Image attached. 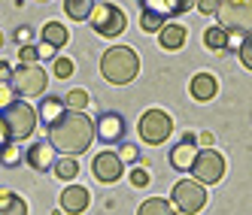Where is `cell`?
<instances>
[{
    "instance_id": "1",
    "label": "cell",
    "mask_w": 252,
    "mask_h": 215,
    "mask_svg": "<svg viewBox=\"0 0 252 215\" xmlns=\"http://www.w3.org/2000/svg\"><path fill=\"white\" fill-rule=\"evenodd\" d=\"M46 139L55 146V152L76 158V155L88 152V146L94 142V118L85 112H76V109H67L61 115V121L49 128Z\"/></svg>"
},
{
    "instance_id": "2",
    "label": "cell",
    "mask_w": 252,
    "mask_h": 215,
    "mask_svg": "<svg viewBox=\"0 0 252 215\" xmlns=\"http://www.w3.org/2000/svg\"><path fill=\"white\" fill-rule=\"evenodd\" d=\"M100 73L110 85H128L140 73V58L131 46H113L100 58Z\"/></svg>"
},
{
    "instance_id": "3",
    "label": "cell",
    "mask_w": 252,
    "mask_h": 215,
    "mask_svg": "<svg viewBox=\"0 0 252 215\" xmlns=\"http://www.w3.org/2000/svg\"><path fill=\"white\" fill-rule=\"evenodd\" d=\"M9 85L15 88L19 100H28V97H40L46 94V85H49V73L40 67V64H19L12 70V79Z\"/></svg>"
},
{
    "instance_id": "4",
    "label": "cell",
    "mask_w": 252,
    "mask_h": 215,
    "mask_svg": "<svg viewBox=\"0 0 252 215\" xmlns=\"http://www.w3.org/2000/svg\"><path fill=\"white\" fill-rule=\"evenodd\" d=\"M88 25L97 30V37L116 40L119 33H125V27H128V15L116 3H94L92 15H88Z\"/></svg>"
},
{
    "instance_id": "5",
    "label": "cell",
    "mask_w": 252,
    "mask_h": 215,
    "mask_svg": "<svg viewBox=\"0 0 252 215\" xmlns=\"http://www.w3.org/2000/svg\"><path fill=\"white\" fill-rule=\"evenodd\" d=\"M9 128V139L12 142H25L28 136H33V131H37V109L33 106H28L25 100H15L6 112H0Z\"/></svg>"
},
{
    "instance_id": "6",
    "label": "cell",
    "mask_w": 252,
    "mask_h": 215,
    "mask_svg": "<svg viewBox=\"0 0 252 215\" xmlns=\"http://www.w3.org/2000/svg\"><path fill=\"white\" fill-rule=\"evenodd\" d=\"M137 134L146 146H161L173 134V118L164 109H146L137 121Z\"/></svg>"
},
{
    "instance_id": "7",
    "label": "cell",
    "mask_w": 252,
    "mask_h": 215,
    "mask_svg": "<svg viewBox=\"0 0 252 215\" xmlns=\"http://www.w3.org/2000/svg\"><path fill=\"white\" fill-rule=\"evenodd\" d=\"M219 27L252 33V0H219Z\"/></svg>"
},
{
    "instance_id": "8",
    "label": "cell",
    "mask_w": 252,
    "mask_h": 215,
    "mask_svg": "<svg viewBox=\"0 0 252 215\" xmlns=\"http://www.w3.org/2000/svg\"><path fill=\"white\" fill-rule=\"evenodd\" d=\"M170 197H173V206L183 215H197L207 206V185L194 182V179H179L170 191Z\"/></svg>"
},
{
    "instance_id": "9",
    "label": "cell",
    "mask_w": 252,
    "mask_h": 215,
    "mask_svg": "<svg viewBox=\"0 0 252 215\" xmlns=\"http://www.w3.org/2000/svg\"><path fill=\"white\" fill-rule=\"evenodd\" d=\"M191 173H194V182L216 185V182H222V176H225V158L216 152V149H204V152L194 155Z\"/></svg>"
},
{
    "instance_id": "10",
    "label": "cell",
    "mask_w": 252,
    "mask_h": 215,
    "mask_svg": "<svg viewBox=\"0 0 252 215\" xmlns=\"http://www.w3.org/2000/svg\"><path fill=\"white\" fill-rule=\"evenodd\" d=\"M122 173H125V164H122V158H119L116 152H97V155L92 158V176L97 179L100 185L119 182Z\"/></svg>"
},
{
    "instance_id": "11",
    "label": "cell",
    "mask_w": 252,
    "mask_h": 215,
    "mask_svg": "<svg viewBox=\"0 0 252 215\" xmlns=\"http://www.w3.org/2000/svg\"><path fill=\"white\" fill-rule=\"evenodd\" d=\"M194 6H197V0H140V12H152L164 22L179 19V15H186Z\"/></svg>"
},
{
    "instance_id": "12",
    "label": "cell",
    "mask_w": 252,
    "mask_h": 215,
    "mask_svg": "<svg viewBox=\"0 0 252 215\" xmlns=\"http://www.w3.org/2000/svg\"><path fill=\"white\" fill-rule=\"evenodd\" d=\"M94 136L100 142H122L125 136V118L119 112H103L94 118Z\"/></svg>"
},
{
    "instance_id": "13",
    "label": "cell",
    "mask_w": 252,
    "mask_h": 215,
    "mask_svg": "<svg viewBox=\"0 0 252 215\" xmlns=\"http://www.w3.org/2000/svg\"><path fill=\"white\" fill-rule=\"evenodd\" d=\"M25 158H28V164H31L33 170H40V173H49L52 167H55V161H58L55 146H52L49 139H37V142H33V146L25 152Z\"/></svg>"
},
{
    "instance_id": "14",
    "label": "cell",
    "mask_w": 252,
    "mask_h": 215,
    "mask_svg": "<svg viewBox=\"0 0 252 215\" xmlns=\"http://www.w3.org/2000/svg\"><path fill=\"white\" fill-rule=\"evenodd\" d=\"M88 206H92V194H88L85 185H67L61 191V212H67V215H82Z\"/></svg>"
},
{
    "instance_id": "15",
    "label": "cell",
    "mask_w": 252,
    "mask_h": 215,
    "mask_svg": "<svg viewBox=\"0 0 252 215\" xmlns=\"http://www.w3.org/2000/svg\"><path fill=\"white\" fill-rule=\"evenodd\" d=\"M194 155H197V142H194V136H191V134H186V139H183V142H176V146L170 149V167H173V170H179V173L191 170Z\"/></svg>"
},
{
    "instance_id": "16",
    "label": "cell",
    "mask_w": 252,
    "mask_h": 215,
    "mask_svg": "<svg viewBox=\"0 0 252 215\" xmlns=\"http://www.w3.org/2000/svg\"><path fill=\"white\" fill-rule=\"evenodd\" d=\"M67 112V103H64V97H58V94H46L43 100H40V109H37V118L46 124V131L52 128V124H58L61 121V115Z\"/></svg>"
},
{
    "instance_id": "17",
    "label": "cell",
    "mask_w": 252,
    "mask_h": 215,
    "mask_svg": "<svg viewBox=\"0 0 252 215\" xmlns=\"http://www.w3.org/2000/svg\"><path fill=\"white\" fill-rule=\"evenodd\" d=\"M189 94H191L194 100L207 103V100H213L216 94H219V82H216L213 73H197V76L189 82Z\"/></svg>"
},
{
    "instance_id": "18",
    "label": "cell",
    "mask_w": 252,
    "mask_h": 215,
    "mask_svg": "<svg viewBox=\"0 0 252 215\" xmlns=\"http://www.w3.org/2000/svg\"><path fill=\"white\" fill-rule=\"evenodd\" d=\"M186 37H189V33H186L183 25H164L158 30V46L164 52H179L186 46Z\"/></svg>"
},
{
    "instance_id": "19",
    "label": "cell",
    "mask_w": 252,
    "mask_h": 215,
    "mask_svg": "<svg viewBox=\"0 0 252 215\" xmlns=\"http://www.w3.org/2000/svg\"><path fill=\"white\" fill-rule=\"evenodd\" d=\"M0 215H28L25 197L9 188H0Z\"/></svg>"
},
{
    "instance_id": "20",
    "label": "cell",
    "mask_w": 252,
    "mask_h": 215,
    "mask_svg": "<svg viewBox=\"0 0 252 215\" xmlns=\"http://www.w3.org/2000/svg\"><path fill=\"white\" fill-rule=\"evenodd\" d=\"M40 37H43V43L61 49V46H67L70 33H67V27H64L61 22H46V25H43V30H40Z\"/></svg>"
},
{
    "instance_id": "21",
    "label": "cell",
    "mask_w": 252,
    "mask_h": 215,
    "mask_svg": "<svg viewBox=\"0 0 252 215\" xmlns=\"http://www.w3.org/2000/svg\"><path fill=\"white\" fill-rule=\"evenodd\" d=\"M92 9H94V0H64V12L73 22H88Z\"/></svg>"
},
{
    "instance_id": "22",
    "label": "cell",
    "mask_w": 252,
    "mask_h": 215,
    "mask_svg": "<svg viewBox=\"0 0 252 215\" xmlns=\"http://www.w3.org/2000/svg\"><path fill=\"white\" fill-rule=\"evenodd\" d=\"M137 215H176V206H170V200H164V197H149L137 209Z\"/></svg>"
},
{
    "instance_id": "23",
    "label": "cell",
    "mask_w": 252,
    "mask_h": 215,
    "mask_svg": "<svg viewBox=\"0 0 252 215\" xmlns=\"http://www.w3.org/2000/svg\"><path fill=\"white\" fill-rule=\"evenodd\" d=\"M52 173H55L58 179H64V182H70V179H76V176H79V161H76L73 155H64V158L55 161Z\"/></svg>"
},
{
    "instance_id": "24",
    "label": "cell",
    "mask_w": 252,
    "mask_h": 215,
    "mask_svg": "<svg viewBox=\"0 0 252 215\" xmlns=\"http://www.w3.org/2000/svg\"><path fill=\"white\" fill-rule=\"evenodd\" d=\"M204 43H207L210 52H225V49H228V30L219 27V25L207 27V30H204Z\"/></svg>"
},
{
    "instance_id": "25",
    "label": "cell",
    "mask_w": 252,
    "mask_h": 215,
    "mask_svg": "<svg viewBox=\"0 0 252 215\" xmlns=\"http://www.w3.org/2000/svg\"><path fill=\"white\" fill-rule=\"evenodd\" d=\"M22 161H25V149H22V142H6V146L3 149H0V164H3V167H19L22 164Z\"/></svg>"
},
{
    "instance_id": "26",
    "label": "cell",
    "mask_w": 252,
    "mask_h": 215,
    "mask_svg": "<svg viewBox=\"0 0 252 215\" xmlns=\"http://www.w3.org/2000/svg\"><path fill=\"white\" fill-rule=\"evenodd\" d=\"M64 103H67V109L85 112V106H88V91H85V88H73V91H67Z\"/></svg>"
},
{
    "instance_id": "27",
    "label": "cell",
    "mask_w": 252,
    "mask_h": 215,
    "mask_svg": "<svg viewBox=\"0 0 252 215\" xmlns=\"http://www.w3.org/2000/svg\"><path fill=\"white\" fill-rule=\"evenodd\" d=\"M73 70H76L73 58H55V61H52V73H55V79H70Z\"/></svg>"
},
{
    "instance_id": "28",
    "label": "cell",
    "mask_w": 252,
    "mask_h": 215,
    "mask_svg": "<svg viewBox=\"0 0 252 215\" xmlns=\"http://www.w3.org/2000/svg\"><path fill=\"white\" fill-rule=\"evenodd\" d=\"M164 25H167V22L158 19V15H152V12H140V30H143V33H158Z\"/></svg>"
},
{
    "instance_id": "29",
    "label": "cell",
    "mask_w": 252,
    "mask_h": 215,
    "mask_svg": "<svg viewBox=\"0 0 252 215\" xmlns=\"http://www.w3.org/2000/svg\"><path fill=\"white\" fill-rule=\"evenodd\" d=\"M19 100V94H15V88L9 82H0V112H6L9 106Z\"/></svg>"
},
{
    "instance_id": "30",
    "label": "cell",
    "mask_w": 252,
    "mask_h": 215,
    "mask_svg": "<svg viewBox=\"0 0 252 215\" xmlns=\"http://www.w3.org/2000/svg\"><path fill=\"white\" fill-rule=\"evenodd\" d=\"M128 179H131L134 188H149V182H152V176H149L146 167H134V170L128 173Z\"/></svg>"
},
{
    "instance_id": "31",
    "label": "cell",
    "mask_w": 252,
    "mask_h": 215,
    "mask_svg": "<svg viewBox=\"0 0 252 215\" xmlns=\"http://www.w3.org/2000/svg\"><path fill=\"white\" fill-rule=\"evenodd\" d=\"M237 58H240V64L252 73V33H246V40H243V46L237 49Z\"/></svg>"
},
{
    "instance_id": "32",
    "label": "cell",
    "mask_w": 252,
    "mask_h": 215,
    "mask_svg": "<svg viewBox=\"0 0 252 215\" xmlns=\"http://www.w3.org/2000/svg\"><path fill=\"white\" fill-rule=\"evenodd\" d=\"M116 155L122 158V164H125V167H128V164H134V161L140 158V149L134 146V142H122V149H119Z\"/></svg>"
},
{
    "instance_id": "33",
    "label": "cell",
    "mask_w": 252,
    "mask_h": 215,
    "mask_svg": "<svg viewBox=\"0 0 252 215\" xmlns=\"http://www.w3.org/2000/svg\"><path fill=\"white\" fill-rule=\"evenodd\" d=\"M40 55H37V46H22L19 49V64H37Z\"/></svg>"
},
{
    "instance_id": "34",
    "label": "cell",
    "mask_w": 252,
    "mask_h": 215,
    "mask_svg": "<svg viewBox=\"0 0 252 215\" xmlns=\"http://www.w3.org/2000/svg\"><path fill=\"white\" fill-rule=\"evenodd\" d=\"M31 40H33V30L28 25L25 27H15V43H19V46H33Z\"/></svg>"
},
{
    "instance_id": "35",
    "label": "cell",
    "mask_w": 252,
    "mask_h": 215,
    "mask_svg": "<svg viewBox=\"0 0 252 215\" xmlns=\"http://www.w3.org/2000/svg\"><path fill=\"white\" fill-rule=\"evenodd\" d=\"M219 9V0H197V12L201 15H216Z\"/></svg>"
},
{
    "instance_id": "36",
    "label": "cell",
    "mask_w": 252,
    "mask_h": 215,
    "mask_svg": "<svg viewBox=\"0 0 252 215\" xmlns=\"http://www.w3.org/2000/svg\"><path fill=\"white\" fill-rule=\"evenodd\" d=\"M37 55H40V61H49V58H58V49L49 46V43H40L37 46Z\"/></svg>"
},
{
    "instance_id": "37",
    "label": "cell",
    "mask_w": 252,
    "mask_h": 215,
    "mask_svg": "<svg viewBox=\"0 0 252 215\" xmlns=\"http://www.w3.org/2000/svg\"><path fill=\"white\" fill-rule=\"evenodd\" d=\"M243 40H246V33H240V30H228V49H240Z\"/></svg>"
},
{
    "instance_id": "38",
    "label": "cell",
    "mask_w": 252,
    "mask_h": 215,
    "mask_svg": "<svg viewBox=\"0 0 252 215\" xmlns=\"http://www.w3.org/2000/svg\"><path fill=\"white\" fill-rule=\"evenodd\" d=\"M6 142H12V139H9V128H6V121H3V115H0V149H3Z\"/></svg>"
},
{
    "instance_id": "39",
    "label": "cell",
    "mask_w": 252,
    "mask_h": 215,
    "mask_svg": "<svg viewBox=\"0 0 252 215\" xmlns=\"http://www.w3.org/2000/svg\"><path fill=\"white\" fill-rule=\"evenodd\" d=\"M12 79V67L6 61H0V82H9Z\"/></svg>"
},
{
    "instance_id": "40",
    "label": "cell",
    "mask_w": 252,
    "mask_h": 215,
    "mask_svg": "<svg viewBox=\"0 0 252 215\" xmlns=\"http://www.w3.org/2000/svg\"><path fill=\"white\" fill-rule=\"evenodd\" d=\"M201 142H204V146L210 149V142H213V134H201Z\"/></svg>"
},
{
    "instance_id": "41",
    "label": "cell",
    "mask_w": 252,
    "mask_h": 215,
    "mask_svg": "<svg viewBox=\"0 0 252 215\" xmlns=\"http://www.w3.org/2000/svg\"><path fill=\"white\" fill-rule=\"evenodd\" d=\"M3 43H6V37H3V33H0V49H3Z\"/></svg>"
},
{
    "instance_id": "42",
    "label": "cell",
    "mask_w": 252,
    "mask_h": 215,
    "mask_svg": "<svg viewBox=\"0 0 252 215\" xmlns=\"http://www.w3.org/2000/svg\"><path fill=\"white\" fill-rule=\"evenodd\" d=\"M43 3H49V0H43Z\"/></svg>"
}]
</instances>
